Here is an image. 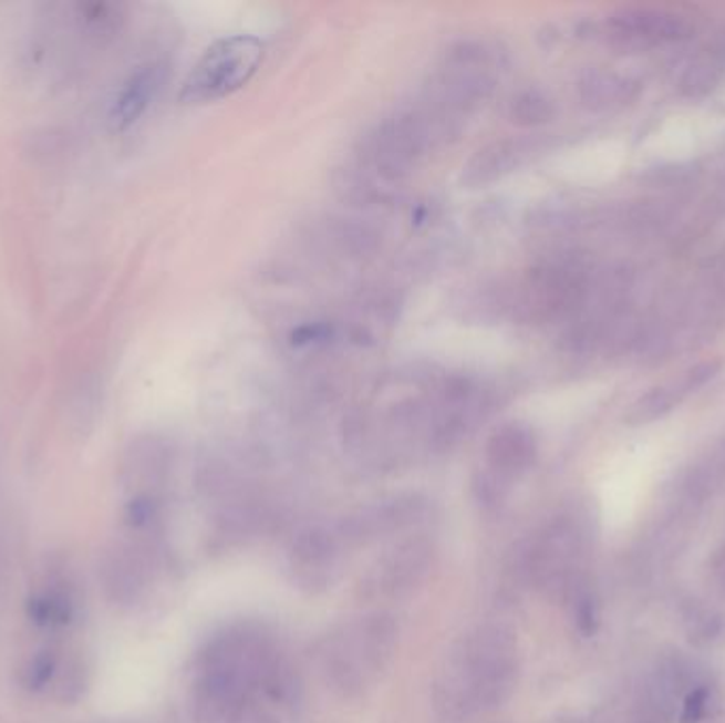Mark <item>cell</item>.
Wrapping results in <instances>:
<instances>
[{
    "mask_svg": "<svg viewBox=\"0 0 725 723\" xmlns=\"http://www.w3.org/2000/svg\"><path fill=\"white\" fill-rule=\"evenodd\" d=\"M296 700V674L261 623L224 626L196 658L191 706L198 723H261Z\"/></svg>",
    "mask_w": 725,
    "mask_h": 723,
    "instance_id": "cell-1",
    "label": "cell"
},
{
    "mask_svg": "<svg viewBox=\"0 0 725 723\" xmlns=\"http://www.w3.org/2000/svg\"><path fill=\"white\" fill-rule=\"evenodd\" d=\"M520 649L516 634L484 623L458 639L433 685L437 715L448 723L472 722L500 709L516 692Z\"/></svg>",
    "mask_w": 725,
    "mask_h": 723,
    "instance_id": "cell-2",
    "label": "cell"
},
{
    "mask_svg": "<svg viewBox=\"0 0 725 723\" xmlns=\"http://www.w3.org/2000/svg\"><path fill=\"white\" fill-rule=\"evenodd\" d=\"M400 645L391 613L374 611L335 623L319 641L317 658L327 683L342 696H361L382 679Z\"/></svg>",
    "mask_w": 725,
    "mask_h": 723,
    "instance_id": "cell-3",
    "label": "cell"
},
{
    "mask_svg": "<svg viewBox=\"0 0 725 723\" xmlns=\"http://www.w3.org/2000/svg\"><path fill=\"white\" fill-rule=\"evenodd\" d=\"M592 544V524L586 512L567 509L535 530L526 541L518 567L526 583L546 590L562 592L581 581L579 567Z\"/></svg>",
    "mask_w": 725,
    "mask_h": 723,
    "instance_id": "cell-4",
    "label": "cell"
},
{
    "mask_svg": "<svg viewBox=\"0 0 725 723\" xmlns=\"http://www.w3.org/2000/svg\"><path fill=\"white\" fill-rule=\"evenodd\" d=\"M263 60V43L252 34H231L204 51L178 99L204 104L226 99L249 83Z\"/></svg>",
    "mask_w": 725,
    "mask_h": 723,
    "instance_id": "cell-5",
    "label": "cell"
},
{
    "mask_svg": "<svg viewBox=\"0 0 725 723\" xmlns=\"http://www.w3.org/2000/svg\"><path fill=\"white\" fill-rule=\"evenodd\" d=\"M435 554V541L425 530H414L393 539L361 577V599L382 602L407 597L423 583L433 567Z\"/></svg>",
    "mask_w": 725,
    "mask_h": 723,
    "instance_id": "cell-6",
    "label": "cell"
},
{
    "mask_svg": "<svg viewBox=\"0 0 725 723\" xmlns=\"http://www.w3.org/2000/svg\"><path fill=\"white\" fill-rule=\"evenodd\" d=\"M351 556L335 523L310 524L287 548V574L303 592L321 595L340 581Z\"/></svg>",
    "mask_w": 725,
    "mask_h": 723,
    "instance_id": "cell-7",
    "label": "cell"
},
{
    "mask_svg": "<svg viewBox=\"0 0 725 723\" xmlns=\"http://www.w3.org/2000/svg\"><path fill=\"white\" fill-rule=\"evenodd\" d=\"M539 442L535 431L522 423L499 426L486 444L484 469L477 475V500L486 509H499L507 499L514 482L535 465Z\"/></svg>",
    "mask_w": 725,
    "mask_h": 723,
    "instance_id": "cell-8",
    "label": "cell"
},
{
    "mask_svg": "<svg viewBox=\"0 0 725 723\" xmlns=\"http://www.w3.org/2000/svg\"><path fill=\"white\" fill-rule=\"evenodd\" d=\"M431 503L423 495H395L359 507L344 518L333 520L340 537L351 554L382 541H393L401 535L421 530L428 523Z\"/></svg>",
    "mask_w": 725,
    "mask_h": 723,
    "instance_id": "cell-9",
    "label": "cell"
},
{
    "mask_svg": "<svg viewBox=\"0 0 725 723\" xmlns=\"http://www.w3.org/2000/svg\"><path fill=\"white\" fill-rule=\"evenodd\" d=\"M607 39L625 50H653L683 43L694 34V25L669 9L624 7L604 22Z\"/></svg>",
    "mask_w": 725,
    "mask_h": 723,
    "instance_id": "cell-10",
    "label": "cell"
},
{
    "mask_svg": "<svg viewBox=\"0 0 725 723\" xmlns=\"http://www.w3.org/2000/svg\"><path fill=\"white\" fill-rule=\"evenodd\" d=\"M166 64L162 62H149L145 66H138L132 75L127 76L117 94V99L111 106V125L117 132H124L127 127L136 124L149 109L155 96L159 94L164 81H166Z\"/></svg>",
    "mask_w": 725,
    "mask_h": 723,
    "instance_id": "cell-11",
    "label": "cell"
},
{
    "mask_svg": "<svg viewBox=\"0 0 725 723\" xmlns=\"http://www.w3.org/2000/svg\"><path fill=\"white\" fill-rule=\"evenodd\" d=\"M526 145L522 141H497L484 149L477 151L465 166L463 180L469 187L497 183L503 176L514 173L526 157Z\"/></svg>",
    "mask_w": 725,
    "mask_h": 723,
    "instance_id": "cell-12",
    "label": "cell"
},
{
    "mask_svg": "<svg viewBox=\"0 0 725 723\" xmlns=\"http://www.w3.org/2000/svg\"><path fill=\"white\" fill-rule=\"evenodd\" d=\"M639 83L613 71H590L579 81V99L592 111H613L634 101Z\"/></svg>",
    "mask_w": 725,
    "mask_h": 723,
    "instance_id": "cell-13",
    "label": "cell"
},
{
    "mask_svg": "<svg viewBox=\"0 0 725 723\" xmlns=\"http://www.w3.org/2000/svg\"><path fill=\"white\" fill-rule=\"evenodd\" d=\"M25 613L39 628H64L75 620V599L69 590L53 586L32 595L25 602Z\"/></svg>",
    "mask_w": 725,
    "mask_h": 723,
    "instance_id": "cell-14",
    "label": "cell"
},
{
    "mask_svg": "<svg viewBox=\"0 0 725 723\" xmlns=\"http://www.w3.org/2000/svg\"><path fill=\"white\" fill-rule=\"evenodd\" d=\"M687 395L690 393H687L681 378H679V382H673V384L655 386V389H651L645 395H641L639 400L630 405V410L625 414V423L630 424V426H643V424L662 421Z\"/></svg>",
    "mask_w": 725,
    "mask_h": 723,
    "instance_id": "cell-15",
    "label": "cell"
},
{
    "mask_svg": "<svg viewBox=\"0 0 725 723\" xmlns=\"http://www.w3.org/2000/svg\"><path fill=\"white\" fill-rule=\"evenodd\" d=\"M556 115V106L550 96L541 90H525L509 104V117L516 125L535 127L548 124Z\"/></svg>",
    "mask_w": 725,
    "mask_h": 723,
    "instance_id": "cell-16",
    "label": "cell"
},
{
    "mask_svg": "<svg viewBox=\"0 0 725 723\" xmlns=\"http://www.w3.org/2000/svg\"><path fill=\"white\" fill-rule=\"evenodd\" d=\"M569 600H571V611H573V620H576L577 630L586 637H592L599 628V600L594 597V592L588 588V583L581 579L569 590Z\"/></svg>",
    "mask_w": 725,
    "mask_h": 723,
    "instance_id": "cell-17",
    "label": "cell"
},
{
    "mask_svg": "<svg viewBox=\"0 0 725 723\" xmlns=\"http://www.w3.org/2000/svg\"><path fill=\"white\" fill-rule=\"evenodd\" d=\"M683 626H685L687 634L694 641H701V643L713 641L722 632L719 618L708 607H704L702 602H698V600L687 602V607L683 611Z\"/></svg>",
    "mask_w": 725,
    "mask_h": 723,
    "instance_id": "cell-18",
    "label": "cell"
},
{
    "mask_svg": "<svg viewBox=\"0 0 725 723\" xmlns=\"http://www.w3.org/2000/svg\"><path fill=\"white\" fill-rule=\"evenodd\" d=\"M60 669V653L55 649H41L28 662L24 671L25 688L30 692H43Z\"/></svg>",
    "mask_w": 725,
    "mask_h": 723,
    "instance_id": "cell-19",
    "label": "cell"
},
{
    "mask_svg": "<svg viewBox=\"0 0 725 723\" xmlns=\"http://www.w3.org/2000/svg\"><path fill=\"white\" fill-rule=\"evenodd\" d=\"M717 81H719V75L713 64L696 62L685 71V75L681 79V90L685 96L698 99V96L708 94L717 85Z\"/></svg>",
    "mask_w": 725,
    "mask_h": 723,
    "instance_id": "cell-20",
    "label": "cell"
},
{
    "mask_svg": "<svg viewBox=\"0 0 725 723\" xmlns=\"http://www.w3.org/2000/svg\"><path fill=\"white\" fill-rule=\"evenodd\" d=\"M711 704V690L706 685H696L687 692L683 699V711H681V722L698 723L702 717L708 713Z\"/></svg>",
    "mask_w": 725,
    "mask_h": 723,
    "instance_id": "cell-21",
    "label": "cell"
},
{
    "mask_svg": "<svg viewBox=\"0 0 725 723\" xmlns=\"http://www.w3.org/2000/svg\"><path fill=\"white\" fill-rule=\"evenodd\" d=\"M722 583H724V590H725V565H724V579H722Z\"/></svg>",
    "mask_w": 725,
    "mask_h": 723,
    "instance_id": "cell-22",
    "label": "cell"
}]
</instances>
